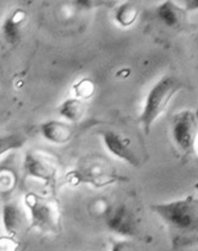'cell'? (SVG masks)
<instances>
[{"label": "cell", "mask_w": 198, "mask_h": 251, "mask_svg": "<svg viewBox=\"0 0 198 251\" xmlns=\"http://www.w3.org/2000/svg\"><path fill=\"white\" fill-rule=\"evenodd\" d=\"M151 209L171 229L181 234L198 232V199L193 195L155 204Z\"/></svg>", "instance_id": "6da1fadb"}, {"label": "cell", "mask_w": 198, "mask_h": 251, "mask_svg": "<svg viewBox=\"0 0 198 251\" xmlns=\"http://www.w3.org/2000/svg\"><path fill=\"white\" fill-rule=\"evenodd\" d=\"M181 88V82L174 76H164L152 86L139 116V123L146 135L149 134L154 122L165 112Z\"/></svg>", "instance_id": "7a4b0ae2"}, {"label": "cell", "mask_w": 198, "mask_h": 251, "mask_svg": "<svg viewBox=\"0 0 198 251\" xmlns=\"http://www.w3.org/2000/svg\"><path fill=\"white\" fill-rule=\"evenodd\" d=\"M70 181L75 185L83 183L95 187H104L127 178L119 174L115 167L104 157L92 154L81 159L75 170L69 175Z\"/></svg>", "instance_id": "3957f363"}, {"label": "cell", "mask_w": 198, "mask_h": 251, "mask_svg": "<svg viewBox=\"0 0 198 251\" xmlns=\"http://www.w3.org/2000/svg\"><path fill=\"white\" fill-rule=\"evenodd\" d=\"M25 204L30 218L29 229L35 227L47 233H56L61 229V211L54 198L28 193Z\"/></svg>", "instance_id": "277c9868"}, {"label": "cell", "mask_w": 198, "mask_h": 251, "mask_svg": "<svg viewBox=\"0 0 198 251\" xmlns=\"http://www.w3.org/2000/svg\"><path fill=\"white\" fill-rule=\"evenodd\" d=\"M172 137L184 154H193L198 138V114L192 110L175 114L172 122Z\"/></svg>", "instance_id": "5b68a950"}, {"label": "cell", "mask_w": 198, "mask_h": 251, "mask_svg": "<svg viewBox=\"0 0 198 251\" xmlns=\"http://www.w3.org/2000/svg\"><path fill=\"white\" fill-rule=\"evenodd\" d=\"M24 164L26 172L30 176L43 180L46 185L54 186L59 165L54 157L43 151H28Z\"/></svg>", "instance_id": "8992f818"}, {"label": "cell", "mask_w": 198, "mask_h": 251, "mask_svg": "<svg viewBox=\"0 0 198 251\" xmlns=\"http://www.w3.org/2000/svg\"><path fill=\"white\" fill-rule=\"evenodd\" d=\"M101 137L106 149L114 156L131 166H139V158L132 149V141L129 138L112 129L102 131Z\"/></svg>", "instance_id": "52a82bcc"}, {"label": "cell", "mask_w": 198, "mask_h": 251, "mask_svg": "<svg viewBox=\"0 0 198 251\" xmlns=\"http://www.w3.org/2000/svg\"><path fill=\"white\" fill-rule=\"evenodd\" d=\"M106 220L109 228L117 234L132 237L137 232V218L125 204L110 207L106 211Z\"/></svg>", "instance_id": "ba28073f"}, {"label": "cell", "mask_w": 198, "mask_h": 251, "mask_svg": "<svg viewBox=\"0 0 198 251\" xmlns=\"http://www.w3.org/2000/svg\"><path fill=\"white\" fill-rule=\"evenodd\" d=\"M2 215L5 230L12 237L22 233L28 226L29 229L28 224H30V218H28L22 206L15 202L7 204L4 206Z\"/></svg>", "instance_id": "9c48e42d"}, {"label": "cell", "mask_w": 198, "mask_h": 251, "mask_svg": "<svg viewBox=\"0 0 198 251\" xmlns=\"http://www.w3.org/2000/svg\"><path fill=\"white\" fill-rule=\"evenodd\" d=\"M184 7H179L173 1H165L161 3L156 10V14L163 24L172 28L181 26L186 16Z\"/></svg>", "instance_id": "30bf717a"}, {"label": "cell", "mask_w": 198, "mask_h": 251, "mask_svg": "<svg viewBox=\"0 0 198 251\" xmlns=\"http://www.w3.org/2000/svg\"><path fill=\"white\" fill-rule=\"evenodd\" d=\"M43 137L55 144H64L74 136V128L70 125L59 121H50L41 127Z\"/></svg>", "instance_id": "8fae6325"}, {"label": "cell", "mask_w": 198, "mask_h": 251, "mask_svg": "<svg viewBox=\"0 0 198 251\" xmlns=\"http://www.w3.org/2000/svg\"><path fill=\"white\" fill-rule=\"evenodd\" d=\"M139 14L140 8L134 2H124L116 8L115 19L120 25L127 28L134 24Z\"/></svg>", "instance_id": "7c38bea8"}, {"label": "cell", "mask_w": 198, "mask_h": 251, "mask_svg": "<svg viewBox=\"0 0 198 251\" xmlns=\"http://www.w3.org/2000/svg\"><path fill=\"white\" fill-rule=\"evenodd\" d=\"M85 112V105L80 99H69L60 106L59 113L64 118L72 122H77Z\"/></svg>", "instance_id": "4fadbf2b"}, {"label": "cell", "mask_w": 198, "mask_h": 251, "mask_svg": "<svg viewBox=\"0 0 198 251\" xmlns=\"http://www.w3.org/2000/svg\"><path fill=\"white\" fill-rule=\"evenodd\" d=\"M26 14L24 10L17 9L10 16L3 25L4 35L9 43H14L19 34L20 28L25 20Z\"/></svg>", "instance_id": "5bb4252c"}, {"label": "cell", "mask_w": 198, "mask_h": 251, "mask_svg": "<svg viewBox=\"0 0 198 251\" xmlns=\"http://www.w3.org/2000/svg\"><path fill=\"white\" fill-rule=\"evenodd\" d=\"M74 92L77 99L88 100L95 92V84L90 79H83L74 86Z\"/></svg>", "instance_id": "9a60e30c"}, {"label": "cell", "mask_w": 198, "mask_h": 251, "mask_svg": "<svg viewBox=\"0 0 198 251\" xmlns=\"http://www.w3.org/2000/svg\"><path fill=\"white\" fill-rule=\"evenodd\" d=\"M23 144H24V139L20 138L19 136H10L7 138H2L1 140V154L7 151L8 146H10L9 149H12V148L22 147Z\"/></svg>", "instance_id": "2e32d148"}, {"label": "cell", "mask_w": 198, "mask_h": 251, "mask_svg": "<svg viewBox=\"0 0 198 251\" xmlns=\"http://www.w3.org/2000/svg\"><path fill=\"white\" fill-rule=\"evenodd\" d=\"M184 8L186 12L198 11V0H189V1H185Z\"/></svg>", "instance_id": "e0dca14e"}, {"label": "cell", "mask_w": 198, "mask_h": 251, "mask_svg": "<svg viewBox=\"0 0 198 251\" xmlns=\"http://www.w3.org/2000/svg\"><path fill=\"white\" fill-rule=\"evenodd\" d=\"M194 188H195L197 190H198V182L195 183V185H194Z\"/></svg>", "instance_id": "ac0fdd59"}, {"label": "cell", "mask_w": 198, "mask_h": 251, "mask_svg": "<svg viewBox=\"0 0 198 251\" xmlns=\"http://www.w3.org/2000/svg\"><path fill=\"white\" fill-rule=\"evenodd\" d=\"M196 150H197V151H198V141H197V143H196Z\"/></svg>", "instance_id": "d6986e66"}]
</instances>
